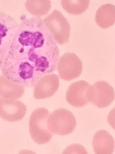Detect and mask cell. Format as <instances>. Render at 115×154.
Here are the masks:
<instances>
[{"mask_svg":"<svg viewBox=\"0 0 115 154\" xmlns=\"http://www.w3.org/2000/svg\"><path fill=\"white\" fill-rule=\"evenodd\" d=\"M59 58V48L42 19L23 15L1 69L10 80L31 87L55 71Z\"/></svg>","mask_w":115,"mask_h":154,"instance_id":"1","label":"cell"},{"mask_svg":"<svg viewBox=\"0 0 115 154\" xmlns=\"http://www.w3.org/2000/svg\"><path fill=\"white\" fill-rule=\"evenodd\" d=\"M49 111L46 108L40 107L34 111L29 122L30 136L38 144H45L52 140L53 135L47 126Z\"/></svg>","mask_w":115,"mask_h":154,"instance_id":"2","label":"cell"},{"mask_svg":"<svg viewBox=\"0 0 115 154\" xmlns=\"http://www.w3.org/2000/svg\"><path fill=\"white\" fill-rule=\"evenodd\" d=\"M77 122L73 114L65 108L55 110L48 117L47 126L50 132L64 136L71 134L76 127Z\"/></svg>","mask_w":115,"mask_h":154,"instance_id":"3","label":"cell"},{"mask_svg":"<svg viewBox=\"0 0 115 154\" xmlns=\"http://www.w3.org/2000/svg\"><path fill=\"white\" fill-rule=\"evenodd\" d=\"M43 22L54 40L59 45H63L68 42L71 27L69 22L61 12L54 10L43 19Z\"/></svg>","mask_w":115,"mask_h":154,"instance_id":"4","label":"cell"},{"mask_svg":"<svg viewBox=\"0 0 115 154\" xmlns=\"http://www.w3.org/2000/svg\"><path fill=\"white\" fill-rule=\"evenodd\" d=\"M89 102L99 108H105L114 101L115 91L109 83L105 81H98L89 87L87 91Z\"/></svg>","mask_w":115,"mask_h":154,"instance_id":"5","label":"cell"},{"mask_svg":"<svg viewBox=\"0 0 115 154\" xmlns=\"http://www.w3.org/2000/svg\"><path fill=\"white\" fill-rule=\"evenodd\" d=\"M57 66L60 78L66 81L78 78L83 70L81 60L72 53L64 54L59 58Z\"/></svg>","mask_w":115,"mask_h":154,"instance_id":"6","label":"cell"},{"mask_svg":"<svg viewBox=\"0 0 115 154\" xmlns=\"http://www.w3.org/2000/svg\"><path fill=\"white\" fill-rule=\"evenodd\" d=\"M0 21L1 28L0 58L1 63L7 55L19 24L13 17L2 11L0 12Z\"/></svg>","mask_w":115,"mask_h":154,"instance_id":"7","label":"cell"},{"mask_svg":"<svg viewBox=\"0 0 115 154\" xmlns=\"http://www.w3.org/2000/svg\"><path fill=\"white\" fill-rule=\"evenodd\" d=\"M26 112L27 107L21 101L0 98V116L5 121L19 122L25 116Z\"/></svg>","mask_w":115,"mask_h":154,"instance_id":"8","label":"cell"},{"mask_svg":"<svg viewBox=\"0 0 115 154\" xmlns=\"http://www.w3.org/2000/svg\"><path fill=\"white\" fill-rule=\"evenodd\" d=\"M60 86L58 76L55 74L45 75L35 84L34 97L36 99L50 97L56 93Z\"/></svg>","mask_w":115,"mask_h":154,"instance_id":"9","label":"cell"},{"mask_svg":"<svg viewBox=\"0 0 115 154\" xmlns=\"http://www.w3.org/2000/svg\"><path fill=\"white\" fill-rule=\"evenodd\" d=\"M90 84L85 81H78L72 83L66 92L67 102L76 107H83L89 102L87 98V91Z\"/></svg>","mask_w":115,"mask_h":154,"instance_id":"10","label":"cell"},{"mask_svg":"<svg viewBox=\"0 0 115 154\" xmlns=\"http://www.w3.org/2000/svg\"><path fill=\"white\" fill-rule=\"evenodd\" d=\"M93 146L96 154H112L114 152L115 141L108 131L100 130L93 136Z\"/></svg>","mask_w":115,"mask_h":154,"instance_id":"11","label":"cell"},{"mask_svg":"<svg viewBox=\"0 0 115 154\" xmlns=\"http://www.w3.org/2000/svg\"><path fill=\"white\" fill-rule=\"evenodd\" d=\"M25 86L10 80L3 75L0 76V97L16 100L25 93Z\"/></svg>","mask_w":115,"mask_h":154,"instance_id":"12","label":"cell"},{"mask_svg":"<svg viewBox=\"0 0 115 154\" xmlns=\"http://www.w3.org/2000/svg\"><path fill=\"white\" fill-rule=\"evenodd\" d=\"M95 19L97 25L103 29L113 25L115 21V6L111 4L102 5L96 12Z\"/></svg>","mask_w":115,"mask_h":154,"instance_id":"13","label":"cell"},{"mask_svg":"<svg viewBox=\"0 0 115 154\" xmlns=\"http://www.w3.org/2000/svg\"><path fill=\"white\" fill-rule=\"evenodd\" d=\"M25 6L28 12L34 16L40 17L49 13L51 8V1L28 0L25 1Z\"/></svg>","mask_w":115,"mask_h":154,"instance_id":"14","label":"cell"},{"mask_svg":"<svg viewBox=\"0 0 115 154\" xmlns=\"http://www.w3.org/2000/svg\"><path fill=\"white\" fill-rule=\"evenodd\" d=\"M90 1L89 0H62L61 4L63 8L69 13L80 14L87 9Z\"/></svg>","mask_w":115,"mask_h":154,"instance_id":"15","label":"cell"},{"mask_svg":"<svg viewBox=\"0 0 115 154\" xmlns=\"http://www.w3.org/2000/svg\"><path fill=\"white\" fill-rule=\"evenodd\" d=\"M72 154V153H79V154H87V152L83 146L78 144H72L67 147L65 149L63 154Z\"/></svg>","mask_w":115,"mask_h":154,"instance_id":"16","label":"cell"}]
</instances>
